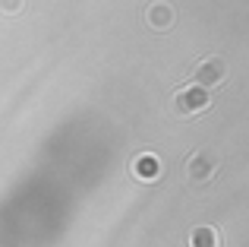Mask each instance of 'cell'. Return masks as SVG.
I'll use <instances>...</instances> for the list:
<instances>
[{"mask_svg":"<svg viewBox=\"0 0 249 247\" xmlns=\"http://www.w3.org/2000/svg\"><path fill=\"white\" fill-rule=\"evenodd\" d=\"M174 114H180V118H196V114L208 111V105H212V99H208V89L199 86V82H193V86H183L177 89L174 95Z\"/></svg>","mask_w":249,"mask_h":247,"instance_id":"1","label":"cell"},{"mask_svg":"<svg viewBox=\"0 0 249 247\" xmlns=\"http://www.w3.org/2000/svg\"><path fill=\"white\" fill-rule=\"evenodd\" d=\"M193 76H196L199 86L214 89V86H221V82L227 80V61H224V57H202V61L196 63Z\"/></svg>","mask_w":249,"mask_h":247,"instance_id":"2","label":"cell"},{"mask_svg":"<svg viewBox=\"0 0 249 247\" xmlns=\"http://www.w3.org/2000/svg\"><path fill=\"white\" fill-rule=\"evenodd\" d=\"M183 171H186V178L193 181V184H202V181L214 178V171H218V159H214L212 152H193L186 159V165H183Z\"/></svg>","mask_w":249,"mask_h":247,"instance_id":"3","label":"cell"},{"mask_svg":"<svg viewBox=\"0 0 249 247\" xmlns=\"http://www.w3.org/2000/svg\"><path fill=\"white\" fill-rule=\"evenodd\" d=\"M145 22L152 25L155 32H170L177 25V10L167 0H152V3L145 6Z\"/></svg>","mask_w":249,"mask_h":247,"instance_id":"4","label":"cell"},{"mask_svg":"<svg viewBox=\"0 0 249 247\" xmlns=\"http://www.w3.org/2000/svg\"><path fill=\"white\" fill-rule=\"evenodd\" d=\"M129 171H133V178L142 181V184H155V181L161 178V159L155 152H139L133 159V165H129Z\"/></svg>","mask_w":249,"mask_h":247,"instance_id":"5","label":"cell"},{"mask_svg":"<svg viewBox=\"0 0 249 247\" xmlns=\"http://www.w3.org/2000/svg\"><path fill=\"white\" fill-rule=\"evenodd\" d=\"M189 247H221L218 228H212V225H199V228H193V235H189Z\"/></svg>","mask_w":249,"mask_h":247,"instance_id":"6","label":"cell"},{"mask_svg":"<svg viewBox=\"0 0 249 247\" xmlns=\"http://www.w3.org/2000/svg\"><path fill=\"white\" fill-rule=\"evenodd\" d=\"M22 6H25V0H0V13H6V16H16Z\"/></svg>","mask_w":249,"mask_h":247,"instance_id":"7","label":"cell"}]
</instances>
